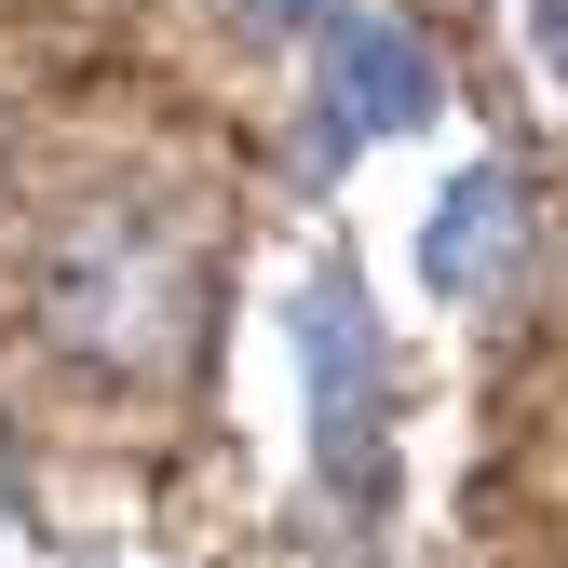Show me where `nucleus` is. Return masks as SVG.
Segmentation results:
<instances>
[{"label": "nucleus", "mask_w": 568, "mask_h": 568, "mask_svg": "<svg viewBox=\"0 0 568 568\" xmlns=\"http://www.w3.org/2000/svg\"><path fill=\"white\" fill-rule=\"evenodd\" d=\"M419 109H434V54H419L406 28H379V14H338L325 28V150L352 163L366 135H393Z\"/></svg>", "instance_id": "nucleus-3"}, {"label": "nucleus", "mask_w": 568, "mask_h": 568, "mask_svg": "<svg viewBox=\"0 0 568 568\" xmlns=\"http://www.w3.org/2000/svg\"><path fill=\"white\" fill-rule=\"evenodd\" d=\"M298 352H312V447H325V474L352 501H379V406H393V379H379V312H366L352 271L298 284Z\"/></svg>", "instance_id": "nucleus-1"}, {"label": "nucleus", "mask_w": 568, "mask_h": 568, "mask_svg": "<svg viewBox=\"0 0 568 568\" xmlns=\"http://www.w3.org/2000/svg\"><path fill=\"white\" fill-rule=\"evenodd\" d=\"M515 257H528V190H515V163H460L434 190V217H419V284L474 312V298L515 284Z\"/></svg>", "instance_id": "nucleus-2"}, {"label": "nucleus", "mask_w": 568, "mask_h": 568, "mask_svg": "<svg viewBox=\"0 0 568 568\" xmlns=\"http://www.w3.org/2000/svg\"><path fill=\"white\" fill-rule=\"evenodd\" d=\"M528 54L555 68V95H568V0H528Z\"/></svg>", "instance_id": "nucleus-4"}]
</instances>
